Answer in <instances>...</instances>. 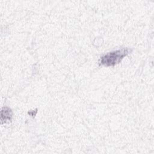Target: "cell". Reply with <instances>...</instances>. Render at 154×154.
Here are the masks:
<instances>
[{"label":"cell","instance_id":"7a4b0ae2","mask_svg":"<svg viewBox=\"0 0 154 154\" xmlns=\"http://www.w3.org/2000/svg\"><path fill=\"white\" fill-rule=\"evenodd\" d=\"M13 117V112L11 109L7 107H3L1 109V124L7 123L11 122Z\"/></svg>","mask_w":154,"mask_h":154},{"label":"cell","instance_id":"6da1fadb","mask_svg":"<svg viewBox=\"0 0 154 154\" xmlns=\"http://www.w3.org/2000/svg\"><path fill=\"white\" fill-rule=\"evenodd\" d=\"M131 52L132 49L129 48H122L109 52L100 57L99 64L106 67L114 66L119 64Z\"/></svg>","mask_w":154,"mask_h":154}]
</instances>
